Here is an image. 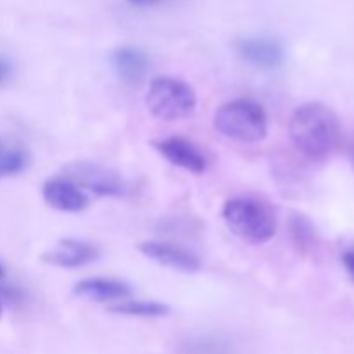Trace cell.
Returning a JSON list of instances; mask_svg holds the SVG:
<instances>
[{"mask_svg": "<svg viewBox=\"0 0 354 354\" xmlns=\"http://www.w3.org/2000/svg\"><path fill=\"white\" fill-rule=\"evenodd\" d=\"M21 299V290L12 286H0V301L7 303H17Z\"/></svg>", "mask_w": 354, "mask_h": 354, "instance_id": "17", "label": "cell"}, {"mask_svg": "<svg viewBox=\"0 0 354 354\" xmlns=\"http://www.w3.org/2000/svg\"><path fill=\"white\" fill-rule=\"evenodd\" d=\"M26 166V154L21 151H9L0 154V176L16 175Z\"/></svg>", "mask_w": 354, "mask_h": 354, "instance_id": "16", "label": "cell"}, {"mask_svg": "<svg viewBox=\"0 0 354 354\" xmlns=\"http://www.w3.org/2000/svg\"><path fill=\"white\" fill-rule=\"evenodd\" d=\"M10 76V64L6 61V59L0 57V85H3V83L9 80Z\"/></svg>", "mask_w": 354, "mask_h": 354, "instance_id": "19", "label": "cell"}, {"mask_svg": "<svg viewBox=\"0 0 354 354\" xmlns=\"http://www.w3.org/2000/svg\"><path fill=\"white\" fill-rule=\"evenodd\" d=\"M3 279V268H2V265H0V280Z\"/></svg>", "mask_w": 354, "mask_h": 354, "instance_id": "21", "label": "cell"}, {"mask_svg": "<svg viewBox=\"0 0 354 354\" xmlns=\"http://www.w3.org/2000/svg\"><path fill=\"white\" fill-rule=\"evenodd\" d=\"M2 311H3V303L0 301V317H2Z\"/></svg>", "mask_w": 354, "mask_h": 354, "instance_id": "22", "label": "cell"}, {"mask_svg": "<svg viewBox=\"0 0 354 354\" xmlns=\"http://www.w3.org/2000/svg\"><path fill=\"white\" fill-rule=\"evenodd\" d=\"M41 194L48 206L62 213H80L88 206V197L83 192V189H80L75 182L66 176L47 180L44 183Z\"/></svg>", "mask_w": 354, "mask_h": 354, "instance_id": "10", "label": "cell"}, {"mask_svg": "<svg viewBox=\"0 0 354 354\" xmlns=\"http://www.w3.org/2000/svg\"><path fill=\"white\" fill-rule=\"evenodd\" d=\"M147 109L161 121H180L194 114L197 95L192 86L180 78L159 76L149 85L145 95Z\"/></svg>", "mask_w": 354, "mask_h": 354, "instance_id": "4", "label": "cell"}, {"mask_svg": "<svg viewBox=\"0 0 354 354\" xmlns=\"http://www.w3.org/2000/svg\"><path fill=\"white\" fill-rule=\"evenodd\" d=\"M214 127L230 140L254 144L268 135V114L254 100L237 99L216 111Z\"/></svg>", "mask_w": 354, "mask_h": 354, "instance_id": "2", "label": "cell"}, {"mask_svg": "<svg viewBox=\"0 0 354 354\" xmlns=\"http://www.w3.org/2000/svg\"><path fill=\"white\" fill-rule=\"evenodd\" d=\"M73 292L78 297L95 301V303H114V301L120 303L131 296V289L128 283L116 279H106V277L80 280Z\"/></svg>", "mask_w": 354, "mask_h": 354, "instance_id": "12", "label": "cell"}, {"mask_svg": "<svg viewBox=\"0 0 354 354\" xmlns=\"http://www.w3.org/2000/svg\"><path fill=\"white\" fill-rule=\"evenodd\" d=\"M109 311L124 317H140V318H158L166 317L169 313L168 304L158 303V301H133L123 299L118 304L109 308Z\"/></svg>", "mask_w": 354, "mask_h": 354, "instance_id": "14", "label": "cell"}, {"mask_svg": "<svg viewBox=\"0 0 354 354\" xmlns=\"http://www.w3.org/2000/svg\"><path fill=\"white\" fill-rule=\"evenodd\" d=\"M138 251L158 265L166 268L176 270V272L194 273L201 270V261L196 254L178 245L166 244V242L147 241L138 245Z\"/></svg>", "mask_w": 354, "mask_h": 354, "instance_id": "9", "label": "cell"}, {"mask_svg": "<svg viewBox=\"0 0 354 354\" xmlns=\"http://www.w3.org/2000/svg\"><path fill=\"white\" fill-rule=\"evenodd\" d=\"M342 265H344L348 275L354 280V249H348V251L342 254Z\"/></svg>", "mask_w": 354, "mask_h": 354, "instance_id": "18", "label": "cell"}, {"mask_svg": "<svg viewBox=\"0 0 354 354\" xmlns=\"http://www.w3.org/2000/svg\"><path fill=\"white\" fill-rule=\"evenodd\" d=\"M127 2H130L131 6H137V7H147V6H152V3L159 2V0H127Z\"/></svg>", "mask_w": 354, "mask_h": 354, "instance_id": "20", "label": "cell"}, {"mask_svg": "<svg viewBox=\"0 0 354 354\" xmlns=\"http://www.w3.org/2000/svg\"><path fill=\"white\" fill-rule=\"evenodd\" d=\"M66 178L75 182L80 189H86L95 196L123 197L130 192V185L120 173L95 162H73L64 168Z\"/></svg>", "mask_w": 354, "mask_h": 354, "instance_id": "5", "label": "cell"}, {"mask_svg": "<svg viewBox=\"0 0 354 354\" xmlns=\"http://www.w3.org/2000/svg\"><path fill=\"white\" fill-rule=\"evenodd\" d=\"M289 135L297 151L306 158L324 159L337 147L341 123L328 106L306 102L290 116Z\"/></svg>", "mask_w": 354, "mask_h": 354, "instance_id": "1", "label": "cell"}, {"mask_svg": "<svg viewBox=\"0 0 354 354\" xmlns=\"http://www.w3.org/2000/svg\"><path fill=\"white\" fill-rule=\"evenodd\" d=\"M111 64L124 85L137 86L144 82L151 69V57L142 48L124 45L111 54Z\"/></svg>", "mask_w": 354, "mask_h": 354, "instance_id": "11", "label": "cell"}, {"mask_svg": "<svg viewBox=\"0 0 354 354\" xmlns=\"http://www.w3.org/2000/svg\"><path fill=\"white\" fill-rule=\"evenodd\" d=\"M182 354H230L232 346L220 335H194L180 344Z\"/></svg>", "mask_w": 354, "mask_h": 354, "instance_id": "13", "label": "cell"}, {"mask_svg": "<svg viewBox=\"0 0 354 354\" xmlns=\"http://www.w3.org/2000/svg\"><path fill=\"white\" fill-rule=\"evenodd\" d=\"M235 52L245 64L261 71H272L282 66L283 47L273 38L248 37L235 41Z\"/></svg>", "mask_w": 354, "mask_h": 354, "instance_id": "6", "label": "cell"}, {"mask_svg": "<svg viewBox=\"0 0 354 354\" xmlns=\"http://www.w3.org/2000/svg\"><path fill=\"white\" fill-rule=\"evenodd\" d=\"M223 220L232 234L252 244H265L277 232L272 211L251 197H234L227 201L223 206Z\"/></svg>", "mask_w": 354, "mask_h": 354, "instance_id": "3", "label": "cell"}, {"mask_svg": "<svg viewBox=\"0 0 354 354\" xmlns=\"http://www.w3.org/2000/svg\"><path fill=\"white\" fill-rule=\"evenodd\" d=\"M99 256V248L92 242L80 241V239H62L55 244L54 249L41 254V261L55 268L73 270L97 261Z\"/></svg>", "mask_w": 354, "mask_h": 354, "instance_id": "7", "label": "cell"}, {"mask_svg": "<svg viewBox=\"0 0 354 354\" xmlns=\"http://www.w3.org/2000/svg\"><path fill=\"white\" fill-rule=\"evenodd\" d=\"M152 147L176 168L201 175L206 171V158L196 144L182 137H168L152 142Z\"/></svg>", "mask_w": 354, "mask_h": 354, "instance_id": "8", "label": "cell"}, {"mask_svg": "<svg viewBox=\"0 0 354 354\" xmlns=\"http://www.w3.org/2000/svg\"><path fill=\"white\" fill-rule=\"evenodd\" d=\"M290 239H292V244L296 245V249L303 254H310L315 249L317 244V232H315L313 223L308 216L303 214H294L290 218Z\"/></svg>", "mask_w": 354, "mask_h": 354, "instance_id": "15", "label": "cell"}]
</instances>
